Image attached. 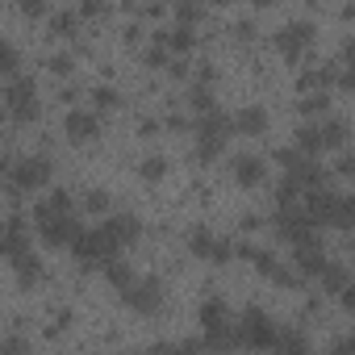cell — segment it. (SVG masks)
I'll use <instances>...</instances> for the list:
<instances>
[{
    "mask_svg": "<svg viewBox=\"0 0 355 355\" xmlns=\"http://www.w3.org/2000/svg\"><path fill=\"white\" fill-rule=\"evenodd\" d=\"M189 101H193V109H201V113H214V92H209L205 84H197Z\"/></svg>",
    "mask_w": 355,
    "mask_h": 355,
    "instance_id": "obj_21",
    "label": "cell"
},
{
    "mask_svg": "<svg viewBox=\"0 0 355 355\" xmlns=\"http://www.w3.org/2000/svg\"><path fill=\"white\" fill-rule=\"evenodd\" d=\"M322 138H326V146H338V142L347 138V130H343L338 121H326V125H322Z\"/></svg>",
    "mask_w": 355,
    "mask_h": 355,
    "instance_id": "obj_26",
    "label": "cell"
},
{
    "mask_svg": "<svg viewBox=\"0 0 355 355\" xmlns=\"http://www.w3.org/2000/svg\"><path fill=\"white\" fill-rule=\"evenodd\" d=\"M189 247L197 251V255H205V259H214V263H226L239 247H230L226 239H214L209 230H193V239H189Z\"/></svg>",
    "mask_w": 355,
    "mask_h": 355,
    "instance_id": "obj_9",
    "label": "cell"
},
{
    "mask_svg": "<svg viewBox=\"0 0 355 355\" xmlns=\"http://www.w3.org/2000/svg\"><path fill=\"white\" fill-rule=\"evenodd\" d=\"M105 272H109V280L117 284V288H130L134 280H130V268L121 263V259H113V263H105Z\"/></svg>",
    "mask_w": 355,
    "mask_h": 355,
    "instance_id": "obj_19",
    "label": "cell"
},
{
    "mask_svg": "<svg viewBox=\"0 0 355 355\" xmlns=\"http://www.w3.org/2000/svg\"><path fill=\"white\" fill-rule=\"evenodd\" d=\"M76 21H80L76 13H59V17L51 21V30H55V34H67V38H71V34H76Z\"/></svg>",
    "mask_w": 355,
    "mask_h": 355,
    "instance_id": "obj_24",
    "label": "cell"
},
{
    "mask_svg": "<svg viewBox=\"0 0 355 355\" xmlns=\"http://www.w3.org/2000/svg\"><path fill=\"white\" fill-rule=\"evenodd\" d=\"M343 55H347V63H355V38H351L347 46H343Z\"/></svg>",
    "mask_w": 355,
    "mask_h": 355,
    "instance_id": "obj_32",
    "label": "cell"
},
{
    "mask_svg": "<svg viewBox=\"0 0 355 355\" xmlns=\"http://www.w3.org/2000/svg\"><path fill=\"white\" fill-rule=\"evenodd\" d=\"M0 67H5V76H9V80L17 76V46H9V42L0 46Z\"/></svg>",
    "mask_w": 355,
    "mask_h": 355,
    "instance_id": "obj_23",
    "label": "cell"
},
{
    "mask_svg": "<svg viewBox=\"0 0 355 355\" xmlns=\"http://www.w3.org/2000/svg\"><path fill=\"white\" fill-rule=\"evenodd\" d=\"M338 351H355V338H347V343H338Z\"/></svg>",
    "mask_w": 355,
    "mask_h": 355,
    "instance_id": "obj_33",
    "label": "cell"
},
{
    "mask_svg": "<svg viewBox=\"0 0 355 355\" xmlns=\"http://www.w3.org/2000/svg\"><path fill=\"white\" fill-rule=\"evenodd\" d=\"M51 71H59V76H63V71H71V55H67V59H63V55H59V59H51Z\"/></svg>",
    "mask_w": 355,
    "mask_h": 355,
    "instance_id": "obj_31",
    "label": "cell"
},
{
    "mask_svg": "<svg viewBox=\"0 0 355 355\" xmlns=\"http://www.w3.org/2000/svg\"><path fill=\"white\" fill-rule=\"evenodd\" d=\"M13 272H17V280H21V284H34V280L42 276V263L34 259V247H26V251L13 259Z\"/></svg>",
    "mask_w": 355,
    "mask_h": 355,
    "instance_id": "obj_14",
    "label": "cell"
},
{
    "mask_svg": "<svg viewBox=\"0 0 355 355\" xmlns=\"http://www.w3.org/2000/svg\"><path fill=\"white\" fill-rule=\"evenodd\" d=\"M255 5H259V9H263V5H272V0H255Z\"/></svg>",
    "mask_w": 355,
    "mask_h": 355,
    "instance_id": "obj_35",
    "label": "cell"
},
{
    "mask_svg": "<svg viewBox=\"0 0 355 355\" xmlns=\"http://www.w3.org/2000/svg\"><path fill=\"white\" fill-rule=\"evenodd\" d=\"M84 205H88V214H105V209H109V197H105V193H88Z\"/></svg>",
    "mask_w": 355,
    "mask_h": 355,
    "instance_id": "obj_27",
    "label": "cell"
},
{
    "mask_svg": "<svg viewBox=\"0 0 355 355\" xmlns=\"http://www.w3.org/2000/svg\"><path fill=\"white\" fill-rule=\"evenodd\" d=\"M34 226H38V234H42V243H46V247H67V243H76V239H80V222L71 218V209L46 214V218H38Z\"/></svg>",
    "mask_w": 355,
    "mask_h": 355,
    "instance_id": "obj_4",
    "label": "cell"
},
{
    "mask_svg": "<svg viewBox=\"0 0 355 355\" xmlns=\"http://www.w3.org/2000/svg\"><path fill=\"white\" fill-rule=\"evenodd\" d=\"M9 175V193H34V189H46L51 184V159L46 155H26V159H9L5 167Z\"/></svg>",
    "mask_w": 355,
    "mask_h": 355,
    "instance_id": "obj_1",
    "label": "cell"
},
{
    "mask_svg": "<svg viewBox=\"0 0 355 355\" xmlns=\"http://www.w3.org/2000/svg\"><path fill=\"white\" fill-rule=\"evenodd\" d=\"M101 226H105V230H109L121 247H125V243H134V239H138V230H142L134 214H117V218H109V222H101Z\"/></svg>",
    "mask_w": 355,
    "mask_h": 355,
    "instance_id": "obj_12",
    "label": "cell"
},
{
    "mask_svg": "<svg viewBox=\"0 0 355 355\" xmlns=\"http://www.w3.org/2000/svg\"><path fill=\"white\" fill-rule=\"evenodd\" d=\"M209 5H230V0H209Z\"/></svg>",
    "mask_w": 355,
    "mask_h": 355,
    "instance_id": "obj_34",
    "label": "cell"
},
{
    "mask_svg": "<svg viewBox=\"0 0 355 355\" xmlns=\"http://www.w3.org/2000/svg\"><path fill=\"white\" fill-rule=\"evenodd\" d=\"M234 180H239L243 189H259V184L268 180V163H263L259 155H239V159H234Z\"/></svg>",
    "mask_w": 355,
    "mask_h": 355,
    "instance_id": "obj_10",
    "label": "cell"
},
{
    "mask_svg": "<svg viewBox=\"0 0 355 355\" xmlns=\"http://www.w3.org/2000/svg\"><path fill=\"white\" fill-rule=\"evenodd\" d=\"M322 280H326V288H330V293H343V288L351 284L343 268H326V272H322Z\"/></svg>",
    "mask_w": 355,
    "mask_h": 355,
    "instance_id": "obj_22",
    "label": "cell"
},
{
    "mask_svg": "<svg viewBox=\"0 0 355 355\" xmlns=\"http://www.w3.org/2000/svg\"><path fill=\"white\" fill-rule=\"evenodd\" d=\"M175 13H180V21H184V26H197L201 5H197V0H175Z\"/></svg>",
    "mask_w": 355,
    "mask_h": 355,
    "instance_id": "obj_20",
    "label": "cell"
},
{
    "mask_svg": "<svg viewBox=\"0 0 355 355\" xmlns=\"http://www.w3.org/2000/svg\"><path fill=\"white\" fill-rule=\"evenodd\" d=\"M297 146H301V150H309V155H313V150H322V146H326V138H322V125H313V121H301V125H297Z\"/></svg>",
    "mask_w": 355,
    "mask_h": 355,
    "instance_id": "obj_16",
    "label": "cell"
},
{
    "mask_svg": "<svg viewBox=\"0 0 355 355\" xmlns=\"http://www.w3.org/2000/svg\"><path fill=\"white\" fill-rule=\"evenodd\" d=\"M96 130H101V121L92 113H67V138L71 142H88Z\"/></svg>",
    "mask_w": 355,
    "mask_h": 355,
    "instance_id": "obj_13",
    "label": "cell"
},
{
    "mask_svg": "<svg viewBox=\"0 0 355 355\" xmlns=\"http://www.w3.org/2000/svg\"><path fill=\"white\" fill-rule=\"evenodd\" d=\"M92 101L109 109V105H117V92H113V88H96V92H92Z\"/></svg>",
    "mask_w": 355,
    "mask_h": 355,
    "instance_id": "obj_30",
    "label": "cell"
},
{
    "mask_svg": "<svg viewBox=\"0 0 355 355\" xmlns=\"http://www.w3.org/2000/svg\"><path fill=\"white\" fill-rule=\"evenodd\" d=\"M5 105H9L13 121H34V117H38V96H34V84L13 76V80H9V88H5Z\"/></svg>",
    "mask_w": 355,
    "mask_h": 355,
    "instance_id": "obj_6",
    "label": "cell"
},
{
    "mask_svg": "<svg viewBox=\"0 0 355 355\" xmlns=\"http://www.w3.org/2000/svg\"><path fill=\"white\" fill-rule=\"evenodd\" d=\"M230 130H234V125H230L218 109H214V113H205V117L197 121V134H201V142H197V159H205V163H209V159H218V155H222V146H226V138H230Z\"/></svg>",
    "mask_w": 355,
    "mask_h": 355,
    "instance_id": "obj_3",
    "label": "cell"
},
{
    "mask_svg": "<svg viewBox=\"0 0 355 355\" xmlns=\"http://www.w3.org/2000/svg\"><path fill=\"white\" fill-rule=\"evenodd\" d=\"M263 125H268V113H263V109H243V113L234 117V130H239V134H263Z\"/></svg>",
    "mask_w": 355,
    "mask_h": 355,
    "instance_id": "obj_15",
    "label": "cell"
},
{
    "mask_svg": "<svg viewBox=\"0 0 355 355\" xmlns=\"http://www.w3.org/2000/svg\"><path fill=\"white\" fill-rule=\"evenodd\" d=\"M21 13L26 17H42L46 13V0H21Z\"/></svg>",
    "mask_w": 355,
    "mask_h": 355,
    "instance_id": "obj_28",
    "label": "cell"
},
{
    "mask_svg": "<svg viewBox=\"0 0 355 355\" xmlns=\"http://www.w3.org/2000/svg\"><path fill=\"white\" fill-rule=\"evenodd\" d=\"M138 171L146 175V180H159V175H167V159H146Z\"/></svg>",
    "mask_w": 355,
    "mask_h": 355,
    "instance_id": "obj_25",
    "label": "cell"
},
{
    "mask_svg": "<svg viewBox=\"0 0 355 355\" xmlns=\"http://www.w3.org/2000/svg\"><path fill=\"white\" fill-rule=\"evenodd\" d=\"M159 301H163L159 280H138V284H130V288H125V305H130V309H138V313H155V309H159Z\"/></svg>",
    "mask_w": 355,
    "mask_h": 355,
    "instance_id": "obj_8",
    "label": "cell"
},
{
    "mask_svg": "<svg viewBox=\"0 0 355 355\" xmlns=\"http://www.w3.org/2000/svg\"><path fill=\"white\" fill-rule=\"evenodd\" d=\"M338 88L343 92H355V63H347V71H338Z\"/></svg>",
    "mask_w": 355,
    "mask_h": 355,
    "instance_id": "obj_29",
    "label": "cell"
},
{
    "mask_svg": "<svg viewBox=\"0 0 355 355\" xmlns=\"http://www.w3.org/2000/svg\"><path fill=\"white\" fill-rule=\"evenodd\" d=\"M293 251H297L293 259H297V268H301V272H309V276H322V272H326V259H322L318 239H313V243H297Z\"/></svg>",
    "mask_w": 355,
    "mask_h": 355,
    "instance_id": "obj_11",
    "label": "cell"
},
{
    "mask_svg": "<svg viewBox=\"0 0 355 355\" xmlns=\"http://www.w3.org/2000/svg\"><path fill=\"white\" fill-rule=\"evenodd\" d=\"M117 251H121V243L101 226V230H80V239L71 243V255L84 263V268H105V263H113L117 259Z\"/></svg>",
    "mask_w": 355,
    "mask_h": 355,
    "instance_id": "obj_2",
    "label": "cell"
},
{
    "mask_svg": "<svg viewBox=\"0 0 355 355\" xmlns=\"http://www.w3.org/2000/svg\"><path fill=\"white\" fill-rule=\"evenodd\" d=\"M309 42H313V26H309V21H293V26H284V30L276 34V46H280L288 59H301V55L309 51Z\"/></svg>",
    "mask_w": 355,
    "mask_h": 355,
    "instance_id": "obj_7",
    "label": "cell"
},
{
    "mask_svg": "<svg viewBox=\"0 0 355 355\" xmlns=\"http://www.w3.org/2000/svg\"><path fill=\"white\" fill-rule=\"evenodd\" d=\"M193 42H197V38H193V26H184V21H180V30L167 38V46H171V51H180V55H184V51H193Z\"/></svg>",
    "mask_w": 355,
    "mask_h": 355,
    "instance_id": "obj_18",
    "label": "cell"
},
{
    "mask_svg": "<svg viewBox=\"0 0 355 355\" xmlns=\"http://www.w3.org/2000/svg\"><path fill=\"white\" fill-rule=\"evenodd\" d=\"M326 105H330L326 92H309V96H301V117H318V113H326Z\"/></svg>",
    "mask_w": 355,
    "mask_h": 355,
    "instance_id": "obj_17",
    "label": "cell"
},
{
    "mask_svg": "<svg viewBox=\"0 0 355 355\" xmlns=\"http://www.w3.org/2000/svg\"><path fill=\"white\" fill-rule=\"evenodd\" d=\"M239 343H247V347H276L280 334H276V326H272V318H268L263 309H247V313H243Z\"/></svg>",
    "mask_w": 355,
    "mask_h": 355,
    "instance_id": "obj_5",
    "label": "cell"
}]
</instances>
